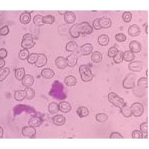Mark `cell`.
Returning a JSON list of instances; mask_svg holds the SVG:
<instances>
[{
  "instance_id": "6da1fadb",
  "label": "cell",
  "mask_w": 149,
  "mask_h": 149,
  "mask_svg": "<svg viewBox=\"0 0 149 149\" xmlns=\"http://www.w3.org/2000/svg\"><path fill=\"white\" fill-rule=\"evenodd\" d=\"M79 72L81 74V78L83 81L89 82L93 80V73H92L90 68L86 65H81L80 66Z\"/></svg>"
},
{
  "instance_id": "7a4b0ae2",
  "label": "cell",
  "mask_w": 149,
  "mask_h": 149,
  "mask_svg": "<svg viewBox=\"0 0 149 149\" xmlns=\"http://www.w3.org/2000/svg\"><path fill=\"white\" fill-rule=\"evenodd\" d=\"M108 100L112 104H113L115 107H119V108H121V107L125 104V101L122 98L119 97V95H117L116 93H110L108 94Z\"/></svg>"
},
{
  "instance_id": "3957f363",
  "label": "cell",
  "mask_w": 149,
  "mask_h": 149,
  "mask_svg": "<svg viewBox=\"0 0 149 149\" xmlns=\"http://www.w3.org/2000/svg\"><path fill=\"white\" fill-rule=\"evenodd\" d=\"M35 46V42L34 41V37L31 34H26L23 36L21 42V46L23 49H32Z\"/></svg>"
},
{
  "instance_id": "277c9868",
  "label": "cell",
  "mask_w": 149,
  "mask_h": 149,
  "mask_svg": "<svg viewBox=\"0 0 149 149\" xmlns=\"http://www.w3.org/2000/svg\"><path fill=\"white\" fill-rule=\"evenodd\" d=\"M136 75L133 73H130L125 78L122 82V86L125 89H133L135 86Z\"/></svg>"
},
{
  "instance_id": "5b68a950",
  "label": "cell",
  "mask_w": 149,
  "mask_h": 149,
  "mask_svg": "<svg viewBox=\"0 0 149 149\" xmlns=\"http://www.w3.org/2000/svg\"><path fill=\"white\" fill-rule=\"evenodd\" d=\"M130 108L132 112V115L136 117L142 116L144 113V106L142 105V103H139V102H135V103L132 104Z\"/></svg>"
},
{
  "instance_id": "8992f818",
  "label": "cell",
  "mask_w": 149,
  "mask_h": 149,
  "mask_svg": "<svg viewBox=\"0 0 149 149\" xmlns=\"http://www.w3.org/2000/svg\"><path fill=\"white\" fill-rule=\"evenodd\" d=\"M78 29L81 34H90L93 33V28L87 22H82L78 24Z\"/></svg>"
},
{
  "instance_id": "52a82bcc",
  "label": "cell",
  "mask_w": 149,
  "mask_h": 149,
  "mask_svg": "<svg viewBox=\"0 0 149 149\" xmlns=\"http://www.w3.org/2000/svg\"><path fill=\"white\" fill-rule=\"evenodd\" d=\"M144 64L142 61H136L130 62L128 65V69L132 72H140L143 70Z\"/></svg>"
},
{
  "instance_id": "ba28073f",
  "label": "cell",
  "mask_w": 149,
  "mask_h": 149,
  "mask_svg": "<svg viewBox=\"0 0 149 149\" xmlns=\"http://www.w3.org/2000/svg\"><path fill=\"white\" fill-rule=\"evenodd\" d=\"M78 52H74L72 53L71 54H70V55L68 56L67 58H66L68 66H70V67H74V66H76L77 62H78Z\"/></svg>"
},
{
  "instance_id": "9c48e42d",
  "label": "cell",
  "mask_w": 149,
  "mask_h": 149,
  "mask_svg": "<svg viewBox=\"0 0 149 149\" xmlns=\"http://www.w3.org/2000/svg\"><path fill=\"white\" fill-rule=\"evenodd\" d=\"M22 134L26 137L31 138L36 134V129L32 126H26L22 129Z\"/></svg>"
},
{
  "instance_id": "30bf717a",
  "label": "cell",
  "mask_w": 149,
  "mask_h": 149,
  "mask_svg": "<svg viewBox=\"0 0 149 149\" xmlns=\"http://www.w3.org/2000/svg\"><path fill=\"white\" fill-rule=\"evenodd\" d=\"M127 32L131 37H137L141 34V29L137 25H132L128 28Z\"/></svg>"
},
{
  "instance_id": "8fae6325",
  "label": "cell",
  "mask_w": 149,
  "mask_h": 149,
  "mask_svg": "<svg viewBox=\"0 0 149 149\" xmlns=\"http://www.w3.org/2000/svg\"><path fill=\"white\" fill-rule=\"evenodd\" d=\"M93 47L90 43H86L80 48V53L82 55H89L93 52Z\"/></svg>"
},
{
  "instance_id": "7c38bea8",
  "label": "cell",
  "mask_w": 149,
  "mask_h": 149,
  "mask_svg": "<svg viewBox=\"0 0 149 149\" xmlns=\"http://www.w3.org/2000/svg\"><path fill=\"white\" fill-rule=\"evenodd\" d=\"M55 64L58 69H61V70L66 69V66H68L67 60H66V58H63V57H61H61H58L55 60Z\"/></svg>"
},
{
  "instance_id": "4fadbf2b",
  "label": "cell",
  "mask_w": 149,
  "mask_h": 149,
  "mask_svg": "<svg viewBox=\"0 0 149 149\" xmlns=\"http://www.w3.org/2000/svg\"><path fill=\"white\" fill-rule=\"evenodd\" d=\"M129 49L133 53H139L142 50V45L137 41H132L129 44Z\"/></svg>"
},
{
  "instance_id": "5bb4252c",
  "label": "cell",
  "mask_w": 149,
  "mask_h": 149,
  "mask_svg": "<svg viewBox=\"0 0 149 149\" xmlns=\"http://www.w3.org/2000/svg\"><path fill=\"white\" fill-rule=\"evenodd\" d=\"M99 24L102 29H108L112 26V21L107 17H102L99 19Z\"/></svg>"
},
{
  "instance_id": "9a60e30c",
  "label": "cell",
  "mask_w": 149,
  "mask_h": 149,
  "mask_svg": "<svg viewBox=\"0 0 149 149\" xmlns=\"http://www.w3.org/2000/svg\"><path fill=\"white\" fill-rule=\"evenodd\" d=\"M52 122L57 126H61L64 125L66 122V118L63 115H56L52 118Z\"/></svg>"
},
{
  "instance_id": "2e32d148",
  "label": "cell",
  "mask_w": 149,
  "mask_h": 149,
  "mask_svg": "<svg viewBox=\"0 0 149 149\" xmlns=\"http://www.w3.org/2000/svg\"><path fill=\"white\" fill-rule=\"evenodd\" d=\"M22 85L26 87H31L34 83V79L33 76L30 74H26L22 81Z\"/></svg>"
},
{
  "instance_id": "e0dca14e",
  "label": "cell",
  "mask_w": 149,
  "mask_h": 149,
  "mask_svg": "<svg viewBox=\"0 0 149 149\" xmlns=\"http://www.w3.org/2000/svg\"><path fill=\"white\" fill-rule=\"evenodd\" d=\"M47 63V58L44 54H39L37 62L35 63V66L38 68H41L44 66Z\"/></svg>"
},
{
  "instance_id": "ac0fdd59",
  "label": "cell",
  "mask_w": 149,
  "mask_h": 149,
  "mask_svg": "<svg viewBox=\"0 0 149 149\" xmlns=\"http://www.w3.org/2000/svg\"><path fill=\"white\" fill-rule=\"evenodd\" d=\"M42 122V120L40 117L33 116L29 120V125L30 126H32V127H37L40 126Z\"/></svg>"
},
{
  "instance_id": "d6986e66",
  "label": "cell",
  "mask_w": 149,
  "mask_h": 149,
  "mask_svg": "<svg viewBox=\"0 0 149 149\" xmlns=\"http://www.w3.org/2000/svg\"><path fill=\"white\" fill-rule=\"evenodd\" d=\"M76 19V16L72 11H67L64 15V21L68 24L74 23Z\"/></svg>"
},
{
  "instance_id": "ffe728a7",
  "label": "cell",
  "mask_w": 149,
  "mask_h": 149,
  "mask_svg": "<svg viewBox=\"0 0 149 149\" xmlns=\"http://www.w3.org/2000/svg\"><path fill=\"white\" fill-rule=\"evenodd\" d=\"M59 106V110L63 113H69L72 110L71 104L67 102H61V103L58 104Z\"/></svg>"
},
{
  "instance_id": "44dd1931",
  "label": "cell",
  "mask_w": 149,
  "mask_h": 149,
  "mask_svg": "<svg viewBox=\"0 0 149 149\" xmlns=\"http://www.w3.org/2000/svg\"><path fill=\"white\" fill-rule=\"evenodd\" d=\"M70 34L72 38H78L81 34L78 29V24H75L70 29Z\"/></svg>"
},
{
  "instance_id": "7402d4cb",
  "label": "cell",
  "mask_w": 149,
  "mask_h": 149,
  "mask_svg": "<svg viewBox=\"0 0 149 149\" xmlns=\"http://www.w3.org/2000/svg\"><path fill=\"white\" fill-rule=\"evenodd\" d=\"M31 19V14L28 13L27 11L22 13L19 17V21H20L21 23L24 24V25L29 24Z\"/></svg>"
},
{
  "instance_id": "603a6c76",
  "label": "cell",
  "mask_w": 149,
  "mask_h": 149,
  "mask_svg": "<svg viewBox=\"0 0 149 149\" xmlns=\"http://www.w3.org/2000/svg\"><path fill=\"white\" fill-rule=\"evenodd\" d=\"M121 113H122V115L125 118H129L132 116V112H131V110H130V107H128V105L126 103H125V104L122 106L120 108Z\"/></svg>"
},
{
  "instance_id": "cb8c5ba5",
  "label": "cell",
  "mask_w": 149,
  "mask_h": 149,
  "mask_svg": "<svg viewBox=\"0 0 149 149\" xmlns=\"http://www.w3.org/2000/svg\"><path fill=\"white\" fill-rule=\"evenodd\" d=\"M109 42H110V38H109L108 36L106 35V34H102V35L98 37V42L100 46H107V45L109 44Z\"/></svg>"
},
{
  "instance_id": "d4e9b609",
  "label": "cell",
  "mask_w": 149,
  "mask_h": 149,
  "mask_svg": "<svg viewBox=\"0 0 149 149\" xmlns=\"http://www.w3.org/2000/svg\"><path fill=\"white\" fill-rule=\"evenodd\" d=\"M14 74H15V78L18 81H22L23 78L25 77V69L23 67L19 68L14 70Z\"/></svg>"
},
{
  "instance_id": "484cf974",
  "label": "cell",
  "mask_w": 149,
  "mask_h": 149,
  "mask_svg": "<svg viewBox=\"0 0 149 149\" xmlns=\"http://www.w3.org/2000/svg\"><path fill=\"white\" fill-rule=\"evenodd\" d=\"M64 81L68 86H73L77 84V79L73 75H68L65 78Z\"/></svg>"
},
{
  "instance_id": "4316f807",
  "label": "cell",
  "mask_w": 149,
  "mask_h": 149,
  "mask_svg": "<svg viewBox=\"0 0 149 149\" xmlns=\"http://www.w3.org/2000/svg\"><path fill=\"white\" fill-rule=\"evenodd\" d=\"M41 75H42L43 78L49 79V78H52L54 77V72L52 70H51V69H43V70L41 71Z\"/></svg>"
},
{
  "instance_id": "83f0119b",
  "label": "cell",
  "mask_w": 149,
  "mask_h": 149,
  "mask_svg": "<svg viewBox=\"0 0 149 149\" xmlns=\"http://www.w3.org/2000/svg\"><path fill=\"white\" fill-rule=\"evenodd\" d=\"M24 91L26 93V98H27L28 100H31L35 96V91L31 87H26Z\"/></svg>"
},
{
  "instance_id": "f1b7e54d",
  "label": "cell",
  "mask_w": 149,
  "mask_h": 149,
  "mask_svg": "<svg viewBox=\"0 0 149 149\" xmlns=\"http://www.w3.org/2000/svg\"><path fill=\"white\" fill-rule=\"evenodd\" d=\"M135 54L130 51H125L123 52V60L127 62H131L135 58Z\"/></svg>"
},
{
  "instance_id": "f546056e",
  "label": "cell",
  "mask_w": 149,
  "mask_h": 149,
  "mask_svg": "<svg viewBox=\"0 0 149 149\" xmlns=\"http://www.w3.org/2000/svg\"><path fill=\"white\" fill-rule=\"evenodd\" d=\"M138 86L142 90H146L148 87V78H141L138 81Z\"/></svg>"
},
{
  "instance_id": "4dcf8cb0",
  "label": "cell",
  "mask_w": 149,
  "mask_h": 149,
  "mask_svg": "<svg viewBox=\"0 0 149 149\" xmlns=\"http://www.w3.org/2000/svg\"><path fill=\"white\" fill-rule=\"evenodd\" d=\"M77 114H78V116L80 118L88 116L89 110L85 107H80L77 110Z\"/></svg>"
},
{
  "instance_id": "1f68e13d",
  "label": "cell",
  "mask_w": 149,
  "mask_h": 149,
  "mask_svg": "<svg viewBox=\"0 0 149 149\" xmlns=\"http://www.w3.org/2000/svg\"><path fill=\"white\" fill-rule=\"evenodd\" d=\"M78 44L74 41H70L66 45V50L67 52H76L78 49Z\"/></svg>"
},
{
  "instance_id": "d6a6232c",
  "label": "cell",
  "mask_w": 149,
  "mask_h": 149,
  "mask_svg": "<svg viewBox=\"0 0 149 149\" xmlns=\"http://www.w3.org/2000/svg\"><path fill=\"white\" fill-rule=\"evenodd\" d=\"M24 98H26V93L24 90H17L14 93V99L17 102L22 101Z\"/></svg>"
},
{
  "instance_id": "836d02e7",
  "label": "cell",
  "mask_w": 149,
  "mask_h": 149,
  "mask_svg": "<svg viewBox=\"0 0 149 149\" xmlns=\"http://www.w3.org/2000/svg\"><path fill=\"white\" fill-rule=\"evenodd\" d=\"M48 110L50 113L55 114L59 111V106L55 102H52V103L49 104L48 106Z\"/></svg>"
},
{
  "instance_id": "e575fe53",
  "label": "cell",
  "mask_w": 149,
  "mask_h": 149,
  "mask_svg": "<svg viewBox=\"0 0 149 149\" xmlns=\"http://www.w3.org/2000/svg\"><path fill=\"white\" fill-rule=\"evenodd\" d=\"M91 60L94 63H100L102 61V54L99 52H95L92 54Z\"/></svg>"
},
{
  "instance_id": "d590c367",
  "label": "cell",
  "mask_w": 149,
  "mask_h": 149,
  "mask_svg": "<svg viewBox=\"0 0 149 149\" xmlns=\"http://www.w3.org/2000/svg\"><path fill=\"white\" fill-rule=\"evenodd\" d=\"M33 22L37 26H42L45 24L43 22V17L42 15H36L33 18Z\"/></svg>"
},
{
  "instance_id": "8d00e7d4",
  "label": "cell",
  "mask_w": 149,
  "mask_h": 149,
  "mask_svg": "<svg viewBox=\"0 0 149 149\" xmlns=\"http://www.w3.org/2000/svg\"><path fill=\"white\" fill-rule=\"evenodd\" d=\"M10 74V70L9 68H3L0 70V81H3L5 78L8 76Z\"/></svg>"
},
{
  "instance_id": "74e56055",
  "label": "cell",
  "mask_w": 149,
  "mask_h": 149,
  "mask_svg": "<svg viewBox=\"0 0 149 149\" xmlns=\"http://www.w3.org/2000/svg\"><path fill=\"white\" fill-rule=\"evenodd\" d=\"M29 55H30V53H29V49H22V50H20L19 53V58H20L21 60H22V61L28 59Z\"/></svg>"
},
{
  "instance_id": "f35d334b",
  "label": "cell",
  "mask_w": 149,
  "mask_h": 149,
  "mask_svg": "<svg viewBox=\"0 0 149 149\" xmlns=\"http://www.w3.org/2000/svg\"><path fill=\"white\" fill-rule=\"evenodd\" d=\"M96 121L100 123H104V122H107L108 119V116L105 113H98L95 116Z\"/></svg>"
},
{
  "instance_id": "ab89813d",
  "label": "cell",
  "mask_w": 149,
  "mask_h": 149,
  "mask_svg": "<svg viewBox=\"0 0 149 149\" xmlns=\"http://www.w3.org/2000/svg\"><path fill=\"white\" fill-rule=\"evenodd\" d=\"M113 61L116 63H122L123 60V52L119 51L118 53L116 54V55L115 57H113Z\"/></svg>"
},
{
  "instance_id": "60d3db41",
  "label": "cell",
  "mask_w": 149,
  "mask_h": 149,
  "mask_svg": "<svg viewBox=\"0 0 149 149\" xmlns=\"http://www.w3.org/2000/svg\"><path fill=\"white\" fill-rule=\"evenodd\" d=\"M38 56H39V54H36V53L31 54L27 59L28 63H31V64H35L37 61V58H38Z\"/></svg>"
},
{
  "instance_id": "b9f144b4",
  "label": "cell",
  "mask_w": 149,
  "mask_h": 149,
  "mask_svg": "<svg viewBox=\"0 0 149 149\" xmlns=\"http://www.w3.org/2000/svg\"><path fill=\"white\" fill-rule=\"evenodd\" d=\"M55 21V18L52 15H47L43 17V22L45 24H48V25H52Z\"/></svg>"
},
{
  "instance_id": "7bdbcfd3",
  "label": "cell",
  "mask_w": 149,
  "mask_h": 149,
  "mask_svg": "<svg viewBox=\"0 0 149 149\" xmlns=\"http://www.w3.org/2000/svg\"><path fill=\"white\" fill-rule=\"evenodd\" d=\"M122 19L125 22H130L132 19V14L129 11L124 12L122 14Z\"/></svg>"
},
{
  "instance_id": "ee69618b",
  "label": "cell",
  "mask_w": 149,
  "mask_h": 149,
  "mask_svg": "<svg viewBox=\"0 0 149 149\" xmlns=\"http://www.w3.org/2000/svg\"><path fill=\"white\" fill-rule=\"evenodd\" d=\"M139 128L142 134H148V122H143L141 124Z\"/></svg>"
},
{
  "instance_id": "f6af8a7d",
  "label": "cell",
  "mask_w": 149,
  "mask_h": 149,
  "mask_svg": "<svg viewBox=\"0 0 149 149\" xmlns=\"http://www.w3.org/2000/svg\"><path fill=\"white\" fill-rule=\"evenodd\" d=\"M118 52H119V50L115 46L110 48L108 50V57H110V58H113V57H115L116 55Z\"/></svg>"
},
{
  "instance_id": "bcb514c9",
  "label": "cell",
  "mask_w": 149,
  "mask_h": 149,
  "mask_svg": "<svg viewBox=\"0 0 149 149\" xmlns=\"http://www.w3.org/2000/svg\"><path fill=\"white\" fill-rule=\"evenodd\" d=\"M133 139H142L143 134L141 132V130H134L132 132Z\"/></svg>"
},
{
  "instance_id": "7dc6e473",
  "label": "cell",
  "mask_w": 149,
  "mask_h": 149,
  "mask_svg": "<svg viewBox=\"0 0 149 149\" xmlns=\"http://www.w3.org/2000/svg\"><path fill=\"white\" fill-rule=\"evenodd\" d=\"M115 39L116 40V41L119 42H125V41L127 40V37L124 34H122V33H119V34H117L115 36Z\"/></svg>"
},
{
  "instance_id": "c3c4849f",
  "label": "cell",
  "mask_w": 149,
  "mask_h": 149,
  "mask_svg": "<svg viewBox=\"0 0 149 149\" xmlns=\"http://www.w3.org/2000/svg\"><path fill=\"white\" fill-rule=\"evenodd\" d=\"M10 29H9L8 26H5L0 29V34L2 36H6L8 34Z\"/></svg>"
},
{
  "instance_id": "681fc988",
  "label": "cell",
  "mask_w": 149,
  "mask_h": 149,
  "mask_svg": "<svg viewBox=\"0 0 149 149\" xmlns=\"http://www.w3.org/2000/svg\"><path fill=\"white\" fill-rule=\"evenodd\" d=\"M93 28L95 29V30H100V29H102L100 24H99V19H95V20L93 21Z\"/></svg>"
},
{
  "instance_id": "f907efd6",
  "label": "cell",
  "mask_w": 149,
  "mask_h": 149,
  "mask_svg": "<svg viewBox=\"0 0 149 149\" xmlns=\"http://www.w3.org/2000/svg\"><path fill=\"white\" fill-rule=\"evenodd\" d=\"M110 139H123V136L119 133L113 132L112 134H110Z\"/></svg>"
},
{
  "instance_id": "816d5d0a",
  "label": "cell",
  "mask_w": 149,
  "mask_h": 149,
  "mask_svg": "<svg viewBox=\"0 0 149 149\" xmlns=\"http://www.w3.org/2000/svg\"><path fill=\"white\" fill-rule=\"evenodd\" d=\"M8 55V52L5 49H0V58L1 59H5Z\"/></svg>"
},
{
  "instance_id": "f5cc1de1",
  "label": "cell",
  "mask_w": 149,
  "mask_h": 149,
  "mask_svg": "<svg viewBox=\"0 0 149 149\" xmlns=\"http://www.w3.org/2000/svg\"><path fill=\"white\" fill-rule=\"evenodd\" d=\"M5 65V61H4V59L0 60V68H1V69H2Z\"/></svg>"
},
{
  "instance_id": "db71d44e",
  "label": "cell",
  "mask_w": 149,
  "mask_h": 149,
  "mask_svg": "<svg viewBox=\"0 0 149 149\" xmlns=\"http://www.w3.org/2000/svg\"><path fill=\"white\" fill-rule=\"evenodd\" d=\"M3 137V128L2 127H0V138L2 139Z\"/></svg>"
},
{
  "instance_id": "11a10c76",
  "label": "cell",
  "mask_w": 149,
  "mask_h": 149,
  "mask_svg": "<svg viewBox=\"0 0 149 149\" xmlns=\"http://www.w3.org/2000/svg\"><path fill=\"white\" fill-rule=\"evenodd\" d=\"M66 12L67 11H64V10H63V11H62V10H59V11H58V13H59L60 14H61V15H65Z\"/></svg>"
},
{
  "instance_id": "9f6ffc18",
  "label": "cell",
  "mask_w": 149,
  "mask_h": 149,
  "mask_svg": "<svg viewBox=\"0 0 149 149\" xmlns=\"http://www.w3.org/2000/svg\"><path fill=\"white\" fill-rule=\"evenodd\" d=\"M146 34H148V26H146Z\"/></svg>"
},
{
  "instance_id": "6f0895ef",
  "label": "cell",
  "mask_w": 149,
  "mask_h": 149,
  "mask_svg": "<svg viewBox=\"0 0 149 149\" xmlns=\"http://www.w3.org/2000/svg\"><path fill=\"white\" fill-rule=\"evenodd\" d=\"M146 74H147V78L148 77V70H147V71H146Z\"/></svg>"
}]
</instances>
